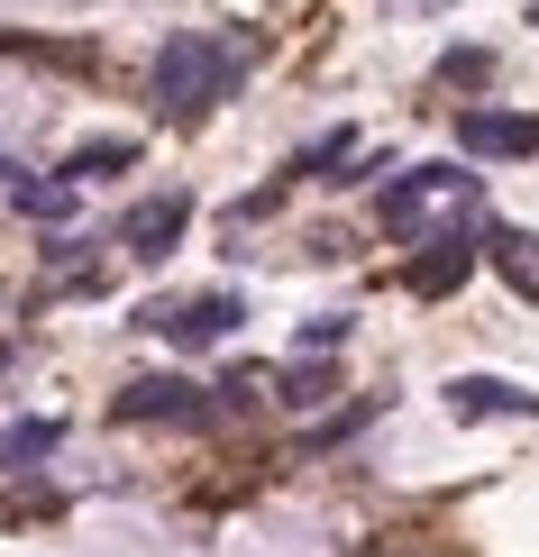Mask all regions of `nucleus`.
Masks as SVG:
<instances>
[{"mask_svg":"<svg viewBox=\"0 0 539 557\" xmlns=\"http://www.w3.org/2000/svg\"><path fill=\"white\" fill-rule=\"evenodd\" d=\"M56 448H64V421H10L0 430V467H37Z\"/></svg>","mask_w":539,"mask_h":557,"instance_id":"nucleus-11","label":"nucleus"},{"mask_svg":"<svg viewBox=\"0 0 539 557\" xmlns=\"http://www.w3.org/2000/svg\"><path fill=\"white\" fill-rule=\"evenodd\" d=\"M466 274H476V238H466V228H439L430 247H420V257L403 265V293H420V301H449Z\"/></svg>","mask_w":539,"mask_h":557,"instance_id":"nucleus-5","label":"nucleus"},{"mask_svg":"<svg viewBox=\"0 0 539 557\" xmlns=\"http://www.w3.org/2000/svg\"><path fill=\"white\" fill-rule=\"evenodd\" d=\"M366 421H375V403H357V411H339V421H330V430H320V438H311V448H339V438H357Z\"/></svg>","mask_w":539,"mask_h":557,"instance_id":"nucleus-15","label":"nucleus"},{"mask_svg":"<svg viewBox=\"0 0 539 557\" xmlns=\"http://www.w3.org/2000/svg\"><path fill=\"white\" fill-rule=\"evenodd\" d=\"M457 156H539V120L476 101V110H457Z\"/></svg>","mask_w":539,"mask_h":557,"instance_id":"nucleus-4","label":"nucleus"},{"mask_svg":"<svg viewBox=\"0 0 539 557\" xmlns=\"http://www.w3.org/2000/svg\"><path fill=\"white\" fill-rule=\"evenodd\" d=\"M0 183H19V165H10V156H0Z\"/></svg>","mask_w":539,"mask_h":557,"instance_id":"nucleus-17","label":"nucleus"},{"mask_svg":"<svg viewBox=\"0 0 539 557\" xmlns=\"http://www.w3.org/2000/svg\"><path fill=\"white\" fill-rule=\"evenodd\" d=\"M229 91H238V46L229 37H166V55H156V110H166V120H210V110L229 101Z\"/></svg>","mask_w":539,"mask_h":557,"instance_id":"nucleus-1","label":"nucleus"},{"mask_svg":"<svg viewBox=\"0 0 539 557\" xmlns=\"http://www.w3.org/2000/svg\"><path fill=\"white\" fill-rule=\"evenodd\" d=\"M74 193H83V183H64V174H37V183H10V201H19V220H64V211H74Z\"/></svg>","mask_w":539,"mask_h":557,"instance_id":"nucleus-12","label":"nucleus"},{"mask_svg":"<svg viewBox=\"0 0 539 557\" xmlns=\"http://www.w3.org/2000/svg\"><path fill=\"white\" fill-rule=\"evenodd\" d=\"M439 83H485V55L466 46V55H439Z\"/></svg>","mask_w":539,"mask_h":557,"instance_id":"nucleus-16","label":"nucleus"},{"mask_svg":"<svg viewBox=\"0 0 539 557\" xmlns=\"http://www.w3.org/2000/svg\"><path fill=\"white\" fill-rule=\"evenodd\" d=\"M238 320H247L238 293H201V301H147L137 330H156V338H174V347H220Z\"/></svg>","mask_w":539,"mask_h":557,"instance_id":"nucleus-3","label":"nucleus"},{"mask_svg":"<svg viewBox=\"0 0 539 557\" xmlns=\"http://www.w3.org/2000/svg\"><path fill=\"white\" fill-rule=\"evenodd\" d=\"M183 228H193V193H147V201L120 220V247H128V257H166Z\"/></svg>","mask_w":539,"mask_h":557,"instance_id":"nucleus-6","label":"nucleus"},{"mask_svg":"<svg viewBox=\"0 0 539 557\" xmlns=\"http://www.w3.org/2000/svg\"><path fill=\"white\" fill-rule=\"evenodd\" d=\"M120 421H210V403H201V384H183V375H137L120 393Z\"/></svg>","mask_w":539,"mask_h":557,"instance_id":"nucleus-7","label":"nucleus"},{"mask_svg":"<svg viewBox=\"0 0 539 557\" xmlns=\"http://www.w3.org/2000/svg\"><path fill=\"white\" fill-rule=\"evenodd\" d=\"M330 393H339V384H330V366H311V357H302L293 375H284V403H302V411H311V403H330Z\"/></svg>","mask_w":539,"mask_h":557,"instance_id":"nucleus-13","label":"nucleus"},{"mask_svg":"<svg viewBox=\"0 0 539 557\" xmlns=\"http://www.w3.org/2000/svg\"><path fill=\"white\" fill-rule=\"evenodd\" d=\"M449 411H457V421H494V411H539V393L503 384V375H457L449 384Z\"/></svg>","mask_w":539,"mask_h":557,"instance_id":"nucleus-8","label":"nucleus"},{"mask_svg":"<svg viewBox=\"0 0 539 557\" xmlns=\"http://www.w3.org/2000/svg\"><path fill=\"white\" fill-rule=\"evenodd\" d=\"M439 201H476V174H457V165H412V174H393L384 183V238H420V220L439 211Z\"/></svg>","mask_w":539,"mask_h":557,"instance_id":"nucleus-2","label":"nucleus"},{"mask_svg":"<svg viewBox=\"0 0 539 557\" xmlns=\"http://www.w3.org/2000/svg\"><path fill=\"white\" fill-rule=\"evenodd\" d=\"M530 28H539V0H530Z\"/></svg>","mask_w":539,"mask_h":557,"instance_id":"nucleus-18","label":"nucleus"},{"mask_svg":"<svg viewBox=\"0 0 539 557\" xmlns=\"http://www.w3.org/2000/svg\"><path fill=\"white\" fill-rule=\"evenodd\" d=\"M128 165H137V137H83L56 174L64 183H101V174H128Z\"/></svg>","mask_w":539,"mask_h":557,"instance_id":"nucleus-9","label":"nucleus"},{"mask_svg":"<svg viewBox=\"0 0 539 557\" xmlns=\"http://www.w3.org/2000/svg\"><path fill=\"white\" fill-rule=\"evenodd\" d=\"M494 274L522 301H539V238H530V228H494Z\"/></svg>","mask_w":539,"mask_h":557,"instance_id":"nucleus-10","label":"nucleus"},{"mask_svg":"<svg viewBox=\"0 0 539 557\" xmlns=\"http://www.w3.org/2000/svg\"><path fill=\"white\" fill-rule=\"evenodd\" d=\"M339 338H347V320H302V338H293V357H330Z\"/></svg>","mask_w":539,"mask_h":557,"instance_id":"nucleus-14","label":"nucleus"}]
</instances>
